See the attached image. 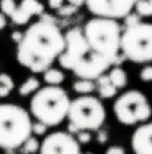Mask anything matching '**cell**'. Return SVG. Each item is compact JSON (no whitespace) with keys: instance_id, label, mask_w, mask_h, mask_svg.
Wrapping results in <instances>:
<instances>
[{"instance_id":"ba28073f","label":"cell","mask_w":152,"mask_h":154,"mask_svg":"<svg viewBox=\"0 0 152 154\" xmlns=\"http://www.w3.org/2000/svg\"><path fill=\"white\" fill-rule=\"evenodd\" d=\"M116 119L124 126H135L148 120L152 115L151 106L144 93L131 89L116 99L113 104Z\"/></svg>"},{"instance_id":"9c48e42d","label":"cell","mask_w":152,"mask_h":154,"mask_svg":"<svg viewBox=\"0 0 152 154\" xmlns=\"http://www.w3.org/2000/svg\"><path fill=\"white\" fill-rule=\"evenodd\" d=\"M136 0H83V4L94 16L123 19L135 7Z\"/></svg>"},{"instance_id":"5b68a950","label":"cell","mask_w":152,"mask_h":154,"mask_svg":"<svg viewBox=\"0 0 152 154\" xmlns=\"http://www.w3.org/2000/svg\"><path fill=\"white\" fill-rule=\"evenodd\" d=\"M30 112L18 104H0V149L18 150L32 134Z\"/></svg>"},{"instance_id":"6da1fadb","label":"cell","mask_w":152,"mask_h":154,"mask_svg":"<svg viewBox=\"0 0 152 154\" xmlns=\"http://www.w3.org/2000/svg\"><path fill=\"white\" fill-rule=\"evenodd\" d=\"M65 49V34L50 15L27 27L16 48V60L34 73H43Z\"/></svg>"},{"instance_id":"1f68e13d","label":"cell","mask_w":152,"mask_h":154,"mask_svg":"<svg viewBox=\"0 0 152 154\" xmlns=\"http://www.w3.org/2000/svg\"><path fill=\"white\" fill-rule=\"evenodd\" d=\"M78 131H80V130H78L77 126H74L73 123L69 122V125H67V133H70V134H73V135H75Z\"/></svg>"},{"instance_id":"3957f363","label":"cell","mask_w":152,"mask_h":154,"mask_svg":"<svg viewBox=\"0 0 152 154\" xmlns=\"http://www.w3.org/2000/svg\"><path fill=\"white\" fill-rule=\"evenodd\" d=\"M70 97L59 85L38 88L30 101V115L48 127L58 126L67 118Z\"/></svg>"},{"instance_id":"30bf717a","label":"cell","mask_w":152,"mask_h":154,"mask_svg":"<svg viewBox=\"0 0 152 154\" xmlns=\"http://www.w3.org/2000/svg\"><path fill=\"white\" fill-rule=\"evenodd\" d=\"M39 152L42 154H78L81 153V145L73 134L67 131H57L45 137L40 142Z\"/></svg>"},{"instance_id":"7402d4cb","label":"cell","mask_w":152,"mask_h":154,"mask_svg":"<svg viewBox=\"0 0 152 154\" xmlns=\"http://www.w3.org/2000/svg\"><path fill=\"white\" fill-rule=\"evenodd\" d=\"M16 4H18V0H1V2H0L1 12H4L7 16H11V14L15 10Z\"/></svg>"},{"instance_id":"4316f807","label":"cell","mask_w":152,"mask_h":154,"mask_svg":"<svg viewBox=\"0 0 152 154\" xmlns=\"http://www.w3.org/2000/svg\"><path fill=\"white\" fill-rule=\"evenodd\" d=\"M98 133H97V142H98L100 145H105L108 142V139H109V137H108V133L105 130H97Z\"/></svg>"},{"instance_id":"52a82bcc","label":"cell","mask_w":152,"mask_h":154,"mask_svg":"<svg viewBox=\"0 0 152 154\" xmlns=\"http://www.w3.org/2000/svg\"><path fill=\"white\" fill-rule=\"evenodd\" d=\"M105 107L98 97L89 95H81L80 97L70 100L67 119L77 126L78 130L96 131L101 128L105 122Z\"/></svg>"},{"instance_id":"44dd1931","label":"cell","mask_w":152,"mask_h":154,"mask_svg":"<svg viewBox=\"0 0 152 154\" xmlns=\"http://www.w3.org/2000/svg\"><path fill=\"white\" fill-rule=\"evenodd\" d=\"M65 2L74 4L75 7H80L81 4H83V0H48V5L53 10H59L62 5H65Z\"/></svg>"},{"instance_id":"277c9868","label":"cell","mask_w":152,"mask_h":154,"mask_svg":"<svg viewBox=\"0 0 152 154\" xmlns=\"http://www.w3.org/2000/svg\"><path fill=\"white\" fill-rule=\"evenodd\" d=\"M86 42L96 53L112 62L118 64L121 41V27L117 19L94 16L85 23L82 29Z\"/></svg>"},{"instance_id":"2e32d148","label":"cell","mask_w":152,"mask_h":154,"mask_svg":"<svg viewBox=\"0 0 152 154\" xmlns=\"http://www.w3.org/2000/svg\"><path fill=\"white\" fill-rule=\"evenodd\" d=\"M39 87H40V82L37 77H28V79L19 87V95L20 96L32 95Z\"/></svg>"},{"instance_id":"7c38bea8","label":"cell","mask_w":152,"mask_h":154,"mask_svg":"<svg viewBox=\"0 0 152 154\" xmlns=\"http://www.w3.org/2000/svg\"><path fill=\"white\" fill-rule=\"evenodd\" d=\"M132 149L139 154H152V122L143 123L135 130L131 138Z\"/></svg>"},{"instance_id":"484cf974","label":"cell","mask_w":152,"mask_h":154,"mask_svg":"<svg viewBox=\"0 0 152 154\" xmlns=\"http://www.w3.org/2000/svg\"><path fill=\"white\" fill-rule=\"evenodd\" d=\"M140 80L144 82H150L152 81V65H147L140 70Z\"/></svg>"},{"instance_id":"5bb4252c","label":"cell","mask_w":152,"mask_h":154,"mask_svg":"<svg viewBox=\"0 0 152 154\" xmlns=\"http://www.w3.org/2000/svg\"><path fill=\"white\" fill-rule=\"evenodd\" d=\"M73 89L77 93H80V95H89V93H92L96 89V84H94V80L80 79L73 82Z\"/></svg>"},{"instance_id":"cb8c5ba5","label":"cell","mask_w":152,"mask_h":154,"mask_svg":"<svg viewBox=\"0 0 152 154\" xmlns=\"http://www.w3.org/2000/svg\"><path fill=\"white\" fill-rule=\"evenodd\" d=\"M123 19H124V22H125V26H132V24H136V23H139V22H142V16L133 10H132L128 15L124 16Z\"/></svg>"},{"instance_id":"9a60e30c","label":"cell","mask_w":152,"mask_h":154,"mask_svg":"<svg viewBox=\"0 0 152 154\" xmlns=\"http://www.w3.org/2000/svg\"><path fill=\"white\" fill-rule=\"evenodd\" d=\"M43 79L47 82L48 85H59L65 79V75L62 70L59 69H54V68H47L43 72Z\"/></svg>"},{"instance_id":"83f0119b","label":"cell","mask_w":152,"mask_h":154,"mask_svg":"<svg viewBox=\"0 0 152 154\" xmlns=\"http://www.w3.org/2000/svg\"><path fill=\"white\" fill-rule=\"evenodd\" d=\"M107 154H124L125 153V149L121 146H110L107 149Z\"/></svg>"},{"instance_id":"7a4b0ae2","label":"cell","mask_w":152,"mask_h":154,"mask_svg":"<svg viewBox=\"0 0 152 154\" xmlns=\"http://www.w3.org/2000/svg\"><path fill=\"white\" fill-rule=\"evenodd\" d=\"M58 62L63 69L73 72L78 79L96 80L105 73L112 62L96 53L86 42L82 29L69 30L65 34V49L58 57Z\"/></svg>"},{"instance_id":"f1b7e54d","label":"cell","mask_w":152,"mask_h":154,"mask_svg":"<svg viewBox=\"0 0 152 154\" xmlns=\"http://www.w3.org/2000/svg\"><path fill=\"white\" fill-rule=\"evenodd\" d=\"M96 81H97V87H100V85H105V84H109L110 82V80H109V76L108 75H100L96 79Z\"/></svg>"},{"instance_id":"4fadbf2b","label":"cell","mask_w":152,"mask_h":154,"mask_svg":"<svg viewBox=\"0 0 152 154\" xmlns=\"http://www.w3.org/2000/svg\"><path fill=\"white\" fill-rule=\"evenodd\" d=\"M109 80L113 85H115L117 89H121V88L127 87V82H128V77H127V73L123 68L120 66H115L109 70Z\"/></svg>"},{"instance_id":"4dcf8cb0","label":"cell","mask_w":152,"mask_h":154,"mask_svg":"<svg viewBox=\"0 0 152 154\" xmlns=\"http://www.w3.org/2000/svg\"><path fill=\"white\" fill-rule=\"evenodd\" d=\"M5 26H7V15L0 11V30L5 29Z\"/></svg>"},{"instance_id":"8fae6325","label":"cell","mask_w":152,"mask_h":154,"mask_svg":"<svg viewBox=\"0 0 152 154\" xmlns=\"http://www.w3.org/2000/svg\"><path fill=\"white\" fill-rule=\"evenodd\" d=\"M43 11H45V5L39 0H20L10 18L15 24L23 26L28 23L32 16L42 15Z\"/></svg>"},{"instance_id":"603a6c76","label":"cell","mask_w":152,"mask_h":154,"mask_svg":"<svg viewBox=\"0 0 152 154\" xmlns=\"http://www.w3.org/2000/svg\"><path fill=\"white\" fill-rule=\"evenodd\" d=\"M47 128H48V126L45 125L43 122H39V120L34 122V123H32V126H31V131L35 134V135H38V137L45 135V134L47 133Z\"/></svg>"},{"instance_id":"e0dca14e","label":"cell","mask_w":152,"mask_h":154,"mask_svg":"<svg viewBox=\"0 0 152 154\" xmlns=\"http://www.w3.org/2000/svg\"><path fill=\"white\" fill-rule=\"evenodd\" d=\"M13 87V80L8 73H0V97H7L11 92H12Z\"/></svg>"},{"instance_id":"f546056e","label":"cell","mask_w":152,"mask_h":154,"mask_svg":"<svg viewBox=\"0 0 152 154\" xmlns=\"http://www.w3.org/2000/svg\"><path fill=\"white\" fill-rule=\"evenodd\" d=\"M22 37H23V32H20V31H13L12 34H11V39H12L13 42L16 43V45H18L19 42H20Z\"/></svg>"},{"instance_id":"8992f818","label":"cell","mask_w":152,"mask_h":154,"mask_svg":"<svg viewBox=\"0 0 152 154\" xmlns=\"http://www.w3.org/2000/svg\"><path fill=\"white\" fill-rule=\"evenodd\" d=\"M120 50L135 64L152 62V23L139 22L121 31Z\"/></svg>"},{"instance_id":"ac0fdd59","label":"cell","mask_w":152,"mask_h":154,"mask_svg":"<svg viewBox=\"0 0 152 154\" xmlns=\"http://www.w3.org/2000/svg\"><path fill=\"white\" fill-rule=\"evenodd\" d=\"M133 10L139 14L140 16H152V0H136L135 2Z\"/></svg>"},{"instance_id":"d4e9b609","label":"cell","mask_w":152,"mask_h":154,"mask_svg":"<svg viewBox=\"0 0 152 154\" xmlns=\"http://www.w3.org/2000/svg\"><path fill=\"white\" fill-rule=\"evenodd\" d=\"M75 135H77V141L80 142V145H86L92 141V134L89 130H80Z\"/></svg>"},{"instance_id":"d6986e66","label":"cell","mask_w":152,"mask_h":154,"mask_svg":"<svg viewBox=\"0 0 152 154\" xmlns=\"http://www.w3.org/2000/svg\"><path fill=\"white\" fill-rule=\"evenodd\" d=\"M39 147H40L39 141H38L35 137L30 135L28 138H27L26 141L23 142V145L19 147V150H20L22 153L30 154V153H37V152H39Z\"/></svg>"},{"instance_id":"ffe728a7","label":"cell","mask_w":152,"mask_h":154,"mask_svg":"<svg viewBox=\"0 0 152 154\" xmlns=\"http://www.w3.org/2000/svg\"><path fill=\"white\" fill-rule=\"evenodd\" d=\"M117 91H118L117 88H116L112 82H109V84H105V85H100L98 95H100V97H102V99H112L117 95Z\"/></svg>"}]
</instances>
